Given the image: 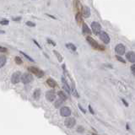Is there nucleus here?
I'll use <instances>...</instances> for the list:
<instances>
[{
	"label": "nucleus",
	"mask_w": 135,
	"mask_h": 135,
	"mask_svg": "<svg viewBox=\"0 0 135 135\" xmlns=\"http://www.w3.org/2000/svg\"><path fill=\"white\" fill-rule=\"evenodd\" d=\"M21 82L25 84H30L31 82L33 81V76L31 75V74H28V73H25V74H22L21 75Z\"/></svg>",
	"instance_id": "1"
},
{
	"label": "nucleus",
	"mask_w": 135,
	"mask_h": 135,
	"mask_svg": "<svg viewBox=\"0 0 135 135\" xmlns=\"http://www.w3.org/2000/svg\"><path fill=\"white\" fill-rule=\"evenodd\" d=\"M28 70H29L31 73L34 74L36 77H38V78H42L44 76V72L42 70H41V69H39L38 68L29 67L28 68Z\"/></svg>",
	"instance_id": "2"
},
{
	"label": "nucleus",
	"mask_w": 135,
	"mask_h": 135,
	"mask_svg": "<svg viewBox=\"0 0 135 135\" xmlns=\"http://www.w3.org/2000/svg\"><path fill=\"white\" fill-rule=\"evenodd\" d=\"M91 29L94 34L96 35H99V34L101 31V25L98 22H92L91 23Z\"/></svg>",
	"instance_id": "3"
},
{
	"label": "nucleus",
	"mask_w": 135,
	"mask_h": 135,
	"mask_svg": "<svg viewBox=\"0 0 135 135\" xmlns=\"http://www.w3.org/2000/svg\"><path fill=\"white\" fill-rule=\"evenodd\" d=\"M86 40L87 42H89V44H90V46H91L92 47H93L94 49H97V50H99V49H101V46L99 45V43L96 42V41L95 40V39H93L91 36H87L86 37Z\"/></svg>",
	"instance_id": "4"
},
{
	"label": "nucleus",
	"mask_w": 135,
	"mask_h": 135,
	"mask_svg": "<svg viewBox=\"0 0 135 135\" xmlns=\"http://www.w3.org/2000/svg\"><path fill=\"white\" fill-rule=\"evenodd\" d=\"M21 79V73L17 71V72L14 73L13 75L11 77V82L13 84H18Z\"/></svg>",
	"instance_id": "5"
},
{
	"label": "nucleus",
	"mask_w": 135,
	"mask_h": 135,
	"mask_svg": "<svg viewBox=\"0 0 135 135\" xmlns=\"http://www.w3.org/2000/svg\"><path fill=\"white\" fill-rule=\"evenodd\" d=\"M60 114L62 117H64V118H68L71 115V110L68 106H63L60 109Z\"/></svg>",
	"instance_id": "6"
},
{
	"label": "nucleus",
	"mask_w": 135,
	"mask_h": 135,
	"mask_svg": "<svg viewBox=\"0 0 135 135\" xmlns=\"http://www.w3.org/2000/svg\"><path fill=\"white\" fill-rule=\"evenodd\" d=\"M76 123V121L74 118H68L66 120L64 121V124L68 128H72Z\"/></svg>",
	"instance_id": "7"
},
{
	"label": "nucleus",
	"mask_w": 135,
	"mask_h": 135,
	"mask_svg": "<svg viewBox=\"0 0 135 135\" xmlns=\"http://www.w3.org/2000/svg\"><path fill=\"white\" fill-rule=\"evenodd\" d=\"M99 35H100V39L104 42V43L108 44L110 42V37L106 32H105V31H101V33L99 34Z\"/></svg>",
	"instance_id": "8"
},
{
	"label": "nucleus",
	"mask_w": 135,
	"mask_h": 135,
	"mask_svg": "<svg viewBox=\"0 0 135 135\" xmlns=\"http://www.w3.org/2000/svg\"><path fill=\"white\" fill-rule=\"evenodd\" d=\"M115 51H116L117 54L122 56V55H123L125 53V47L122 44H118L115 47Z\"/></svg>",
	"instance_id": "9"
},
{
	"label": "nucleus",
	"mask_w": 135,
	"mask_h": 135,
	"mask_svg": "<svg viewBox=\"0 0 135 135\" xmlns=\"http://www.w3.org/2000/svg\"><path fill=\"white\" fill-rule=\"evenodd\" d=\"M46 98L49 101H53L56 99V94L53 90H48L46 93Z\"/></svg>",
	"instance_id": "10"
},
{
	"label": "nucleus",
	"mask_w": 135,
	"mask_h": 135,
	"mask_svg": "<svg viewBox=\"0 0 135 135\" xmlns=\"http://www.w3.org/2000/svg\"><path fill=\"white\" fill-rule=\"evenodd\" d=\"M126 58L130 63H135V52L134 51H128L126 54Z\"/></svg>",
	"instance_id": "11"
},
{
	"label": "nucleus",
	"mask_w": 135,
	"mask_h": 135,
	"mask_svg": "<svg viewBox=\"0 0 135 135\" xmlns=\"http://www.w3.org/2000/svg\"><path fill=\"white\" fill-rule=\"evenodd\" d=\"M82 15L84 18H89L90 16V9L88 6H83Z\"/></svg>",
	"instance_id": "12"
},
{
	"label": "nucleus",
	"mask_w": 135,
	"mask_h": 135,
	"mask_svg": "<svg viewBox=\"0 0 135 135\" xmlns=\"http://www.w3.org/2000/svg\"><path fill=\"white\" fill-rule=\"evenodd\" d=\"M82 31L84 35H90L91 34V30L89 28V26L87 25V24L84 23L82 26Z\"/></svg>",
	"instance_id": "13"
},
{
	"label": "nucleus",
	"mask_w": 135,
	"mask_h": 135,
	"mask_svg": "<svg viewBox=\"0 0 135 135\" xmlns=\"http://www.w3.org/2000/svg\"><path fill=\"white\" fill-rule=\"evenodd\" d=\"M62 83H63V88L66 90L68 93H70V87H69V85L68 84L66 79H65L63 77L62 78Z\"/></svg>",
	"instance_id": "14"
},
{
	"label": "nucleus",
	"mask_w": 135,
	"mask_h": 135,
	"mask_svg": "<svg viewBox=\"0 0 135 135\" xmlns=\"http://www.w3.org/2000/svg\"><path fill=\"white\" fill-rule=\"evenodd\" d=\"M47 84L49 85V86L51 87V88H55V87L57 86V83L56 81L54 80V79H47Z\"/></svg>",
	"instance_id": "15"
},
{
	"label": "nucleus",
	"mask_w": 135,
	"mask_h": 135,
	"mask_svg": "<svg viewBox=\"0 0 135 135\" xmlns=\"http://www.w3.org/2000/svg\"><path fill=\"white\" fill-rule=\"evenodd\" d=\"M40 96H41V90L40 89H36V90L34 91L33 98L35 99V100H39V99H40Z\"/></svg>",
	"instance_id": "16"
},
{
	"label": "nucleus",
	"mask_w": 135,
	"mask_h": 135,
	"mask_svg": "<svg viewBox=\"0 0 135 135\" xmlns=\"http://www.w3.org/2000/svg\"><path fill=\"white\" fill-rule=\"evenodd\" d=\"M58 96H59V98L62 99L63 101H66L67 99H68L67 95H66V94H65L63 91H58Z\"/></svg>",
	"instance_id": "17"
},
{
	"label": "nucleus",
	"mask_w": 135,
	"mask_h": 135,
	"mask_svg": "<svg viewBox=\"0 0 135 135\" xmlns=\"http://www.w3.org/2000/svg\"><path fill=\"white\" fill-rule=\"evenodd\" d=\"M75 19H76V22L77 24L80 25L82 23V15H81L80 13H77L75 15Z\"/></svg>",
	"instance_id": "18"
},
{
	"label": "nucleus",
	"mask_w": 135,
	"mask_h": 135,
	"mask_svg": "<svg viewBox=\"0 0 135 135\" xmlns=\"http://www.w3.org/2000/svg\"><path fill=\"white\" fill-rule=\"evenodd\" d=\"M6 62H7V59H6V58H5L4 56L0 57V68L4 66L5 63H6Z\"/></svg>",
	"instance_id": "19"
},
{
	"label": "nucleus",
	"mask_w": 135,
	"mask_h": 135,
	"mask_svg": "<svg viewBox=\"0 0 135 135\" xmlns=\"http://www.w3.org/2000/svg\"><path fill=\"white\" fill-rule=\"evenodd\" d=\"M66 47H68V48L69 49V50H71V51H76V47L74 45V44H72V43H68L67 45H66Z\"/></svg>",
	"instance_id": "20"
},
{
	"label": "nucleus",
	"mask_w": 135,
	"mask_h": 135,
	"mask_svg": "<svg viewBox=\"0 0 135 135\" xmlns=\"http://www.w3.org/2000/svg\"><path fill=\"white\" fill-rule=\"evenodd\" d=\"M0 24H1L2 25H7L9 24V21L7 19H0Z\"/></svg>",
	"instance_id": "21"
},
{
	"label": "nucleus",
	"mask_w": 135,
	"mask_h": 135,
	"mask_svg": "<svg viewBox=\"0 0 135 135\" xmlns=\"http://www.w3.org/2000/svg\"><path fill=\"white\" fill-rule=\"evenodd\" d=\"M19 52H20L21 53V54H22L23 55V56H24L25 57V58H26V59H28V60H29V61H31V62H32V63H33V62H34V60L32 59V58H31V57H30V56H28V55L27 54H25V53L24 52V51H19Z\"/></svg>",
	"instance_id": "22"
},
{
	"label": "nucleus",
	"mask_w": 135,
	"mask_h": 135,
	"mask_svg": "<svg viewBox=\"0 0 135 135\" xmlns=\"http://www.w3.org/2000/svg\"><path fill=\"white\" fill-rule=\"evenodd\" d=\"M53 52H54V54L57 56V58H58V61H59V62H62V61H63V58H62L61 54H60V53L58 52V51H53Z\"/></svg>",
	"instance_id": "23"
},
{
	"label": "nucleus",
	"mask_w": 135,
	"mask_h": 135,
	"mask_svg": "<svg viewBox=\"0 0 135 135\" xmlns=\"http://www.w3.org/2000/svg\"><path fill=\"white\" fill-rule=\"evenodd\" d=\"M15 63H16L18 65H20V64H22V63H23L22 59H21L19 57H15Z\"/></svg>",
	"instance_id": "24"
},
{
	"label": "nucleus",
	"mask_w": 135,
	"mask_h": 135,
	"mask_svg": "<svg viewBox=\"0 0 135 135\" xmlns=\"http://www.w3.org/2000/svg\"><path fill=\"white\" fill-rule=\"evenodd\" d=\"M63 101H63L62 99H60V100H58V101H56V103H55V106H56V107H59V106L63 103Z\"/></svg>",
	"instance_id": "25"
},
{
	"label": "nucleus",
	"mask_w": 135,
	"mask_h": 135,
	"mask_svg": "<svg viewBox=\"0 0 135 135\" xmlns=\"http://www.w3.org/2000/svg\"><path fill=\"white\" fill-rule=\"evenodd\" d=\"M25 24H26V25L31 26V27H35V23L31 22V21H27V22H26Z\"/></svg>",
	"instance_id": "26"
},
{
	"label": "nucleus",
	"mask_w": 135,
	"mask_h": 135,
	"mask_svg": "<svg viewBox=\"0 0 135 135\" xmlns=\"http://www.w3.org/2000/svg\"><path fill=\"white\" fill-rule=\"evenodd\" d=\"M74 7H75V8H78V7H79V0H74Z\"/></svg>",
	"instance_id": "27"
},
{
	"label": "nucleus",
	"mask_w": 135,
	"mask_h": 135,
	"mask_svg": "<svg viewBox=\"0 0 135 135\" xmlns=\"http://www.w3.org/2000/svg\"><path fill=\"white\" fill-rule=\"evenodd\" d=\"M77 131L79 133H83V132H84V127H83L82 126H79V127H78Z\"/></svg>",
	"instance_id": "28"
},
{
	"label": "nucleus",
	"mask_w": 135,
	"mask_h": 135,
	"mask_svg": "<svg viewBox=\"0 0 135 135\" xmlns=\"http://www.w3.org/2000/svg\"><path fill=\"white\" fill-rule=\"evenodd\" d=\"M117 59L119 60V61H121V62H122V63H126V62H125V60H124L123 58H121V57H120V55H119V56H117Z\"/></svg>",
	"instance_id": "29"
},
{
	"label": "nucleus",
	"mask_w": 135,
	"mask_h": 135,
	"mask_svg": "<svg viewBox=\"0 0 135 135\" xmlns=\"http://www.w3.org/2000/svg\"><path fill=\"white\" fill-rule=\"evenodd\" d=\"M131 71H132L133 74L135 76V64L134 65H132V67H131Z\"/></svg>",
	"instance_id": "30"
},
{
	"label": "nucleus",
	"mask_w": 135,
	"mask_h": 135,
	"mask_svg": "<svg viewBox=\"0 0 135 135\" xmlns=\"http://www.w3.org/2000/svg\"><path fill=\"white\" fill-rule=\"evenodd\" d=\"M6 51H7V49L5 47H0V52H6Z\"/></svg>",
	"instance_id": "31"
},
{
	"label": "nucleus",
	"mask_w": 135,
	"mask_h": 135,
	"mask_svg": "<svg viewBox=\"0 0 135 135\" xmlns=\"http://www.w3.org/2000/svg\"><path fill=\"white\" fill-rule=\"evenodd\" d=\"M47 42H48V43H51V44H52L53 46H56V43H54V42H52L51 40H50V39H47Z\"/></svg>",
	"instance_id": "32"
},
{
	"label": "nucleus",
	"mask_w": 135,
	"mask_h": 135,
	"mask_svg": "<svg viewBox=\"0 0 135 135\" xmlns=\"http://www.w3.org/2000/svg\"><path fill=\"white\" fill-rule=\"evenodd\" d=\"M33 42H34V43H35V45H36V46H37V47H39V48H41L40 45H39V44H38V42H36V41H35V40H33Z\"/></svg>",
	"instance_id": "33"
},
{
	"label": "nucleus",
	"mask_w": 135,
	"mask_h": 135,
	"mask_svg": "<svg viewBox=\"0 0 135 135\" xmlns=\"http://www.w3.org/2000/svg\"><path fill=\"white\" fill-rule=\"evenodd\" d=\"M79 108H80V110H81V111H83V112H84V113H85V111H84V108H83V107H82V106H80V105H79Z\"/></svg>",
	"instance_id": "34"
},
{
	"label": "nucleus",
	"mask_w": 135,
	"mask_h": 135,
	"mask_svg": "<svg viewBox=\"0 0 135 135\" xmlns=\"http://www.w3.org/2000/svg\"><path fill=\"white\" fill-rule=\"evenodd\" d=\"M14 20H15V21H18V20H20V19H21V18L20 17H19V18H14Z\"/></svg>",
	"instance_id": "35"
},
{
	"label": "nucleus",
	"mask_w": 135,
	"mask_h": 135,
	"mask_svg": "<svg viewBox=\"0 0 135 135\" xmlns=\"http://www.w3.org/2000/svg\"><path fill=\"white\" fill-rule=\"evenodd\" d=\"M89 108H90V112L92 113V114H94V111H93V110H92V108H91V106H89Z\"/></svg>",
	"instance_id": "36"
},
{
	"label": "nucleus",
	"mask_w": 135,
	"mask_h": 135,
	"mask_svg": "<svg viewBox=\"0 0 135 135\" xmlns=\"http://www.w3.org/2000/svg\"><path fill=\"white\" fill-rule=\"evenodd\" d=\"M5 31H0V34H4Z\"/></svg>",
	"instance_id": "37"
}]
</instances>
